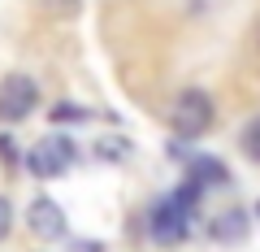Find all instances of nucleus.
Returning a JSON list of instances; mask_svg holds the SVG:
<instances>
[{"mask_svg": "<svg viewBox=\"0 0 260 252\" xmlns=\"http://www.w3.org/2000/svg\"><path fill=\"white\" fill-rule=\"evenodd\" d=\"M200 196H204V187L186 183L182 191H174V196H165L156 209H152V239L160 243H178L186 239V231H191V217L195 209H200Z\"/></svg>", "mask_w": 260, "mask_h": 252, "instance_id": "f257e3e1", "label": "nucleus"}, {"mask_svg": "<svg viewBox=\"0 0 260 252\" xmlns=\"http://www.w3.org/2000/svg\"><path fill=\"white\" fill-rule=\"evenodd\" d=\"M208 126H213V100H208V92L186 87L174 100V131L182 135V139H195V135H204Z\"/></svg>", "mask_w": 260, "mask_h": 252, "instance_id": "f03ea898", "label": "nucleus"}, {"mask_svg": "<svg viewBox=\"0 0 260 252\" xmlns=\"http://www.w3.org/2000/svg\"><path fill=\"white\" fill-rule=\"evenodd\" d=\"M70 165H74V139H65V135H48L26 152V170L39 178H56Z\"/></svg>", "mask_w": 260, "mask_h": 252, "instance_id": "7ed1b4c3", "label": "nucleus"}, {"mask_svg": "<svg viewBox=\"0 0 260 252\" xmlns=\"http://www.w3.org/2000/svg\"><path fill=\"white\" fill-rule=\"evenodd\" d=\"M39 104V87L26 74H5L0 78V122H22Z\"/></svg>", "mask_w": 260, "mask_h": 252, "instance_id": "20e7f679", "label": "nucleus"}, {"mask_svg": "<svg viewBox=\"0 0 260 252\" xmlns=\"http://www.w3.org/2000/svg\"><path fill=\"white\" fill-rule=\"evenodd\" d=\"M26 226L39 239H61L65 235V209L56 205V200L39 196V200H30V209H26Z\"/></svg>", "mask_w": 260, "mask_h": 252, "instance_id": "39448f33", "label": "nucleus"}, {"mask_svg": "<svg viewBox=\"0 0 260 252\" xmlns=\"http://www.w3.org/2000/svg\"><path fill=\"white\" fill-rule=\"evenodd\" d=\"M186 178H191L195 187H221V183H230V170L217 157H195L191 165H186Z\"/></svg>", "mask_w": 260, "mask_h": 252, "instance_id": "423d86ee", "label": "nucleus"}, {"mask_svg": "<svg viewBox=\"0 0 260 252\" xmlns=\"http://www.w3.org/2000/svg\"><path fill=\"white\" fill-rule=\"evenodd\" d=\"M213 239L217 243H243L247 239V213H243V209H225L213 222Z\"/></svg>", "mask_w": 260, "mask_h": 252, "instance_id": "0eeeda50", "label": "nucleus"}, {"mask_svg": "<svg viewBox=\"0 0 260 252\" xmlns=\"http://www.w3.org/2000/svg\"><path fill=\"white\" fill-rule=\"evenodd\" d=\"M243 148H247L251 161H260V118L247 122V131H243Z\"/></svg>", "mask_w": 260, "mask_h": 252, "instance_id": "6e6552de", "label": "nucleus"}, {"mask_svg": "<svg viewBox=\"0 0 260 252\" xmlns=\"http://www.w3.org/2000/svg\"><path fill=\"white\" fill-rule=\"evenodd\" d=\"M87 118V109H78V104H52V122H83Z\"/></svg>", "mask_w": 260, "mask_h": 252, "instance_id": "1a4fd4ad", "label": "nucleus"}, {"mask_svg": "<svg viewBox=\"0 0 260 252\" xmlns=\"http://www.w3.org/2000/svg\"><path fill=\"white\" fill-rule=\"evenodd\" d=\"M9 231H13V205H9L5 196H0V239H5Z\"/></svg>", "mask_w": 260, "mask_h": 252, "instance_id": "9d476101", "label": "nucleus"}, {"mask_svg": "<svg viewBox=\"0 0 260 252\" xmlns=\"http://www.w3.org/2000/svg\"><path fill=\"white\" fill-rule=\"evenodd\" d=\"M74 252H104V243H74Z\"/></svg>", "mask_w": 260, "mask_h": 252, "instance_id": "9b49d317", "label": "nucleus"}, {"mask_svg": "<svg viewBox=\"0 0 260 252\" xmlns=\"http://www.w3.org/2000/svg\"><path fill=\"white\" fill-rule=\"evenodd\" d=\"M56 5H61L65 13H74V9H78V0H56Z\"/></svg>", "mask_w": 260, "mask_h": 252, "instance_id": "f8f14e48", "label": "nucleus"}, {"mask_svg": "<svg viewBox=\"0 0 260 252\" xmlns=\"http://www.w3.org/2000/svg\"><path fill=\"white\" fill-rule=\"evenodd\" d=\"M256 213H260V200H256Z\"/></svg>", "mask_w": 260, "mask_h": 252, "instance_id": "ddd939ff", "label": "nucleus"}]
</instances>
